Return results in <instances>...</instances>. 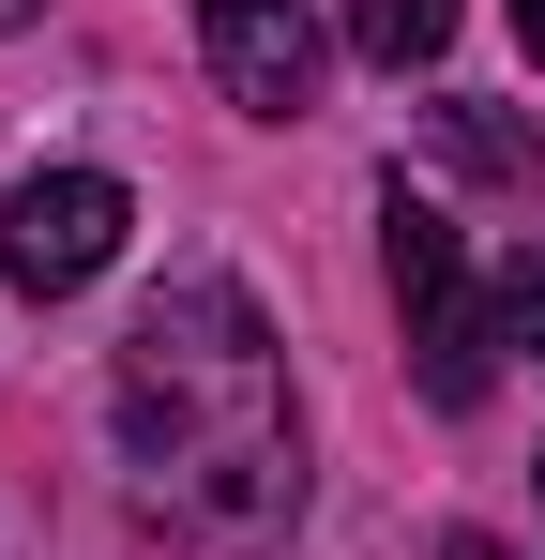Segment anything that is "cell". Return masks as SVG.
I'll return each instance as SVG.
<instances>
[{
    "mask_svg": "<svg viewBox=\"0 0 545 560\" xmlns=\"http://www.w3.org/2000/svg\"><path fill=\"white\" fill-rule=\"evenodd\" d=\"M121 440H137V500L197 530V546H258L303 500V440H288V394H272V334L228 273L167 288L137 334H121Z\"/></svg>",
    "mask_w": 545,
    "mask_h": 560,
    "instance_id": "cell-1",
    "label": "cell"
},
{
    "mask_svg": "<svg viewBox=\"0 0 545 560\" xmlns=\"http://www.w3.org/2000/svg\"><path fill=\"white\" fill-rule=\"evenodd\" d=\"M379 258H394V303H409V349H425V394L440 409H485V364H500V334H485V303H469V258H454L440 197H379Z\"/></svg>",
    "mask_w": 545,
    "mask_h": 560,
    "instance_id": "cell-2",
    "label": "cell"
},
{
    "mask_svg": "<svg viewBox=\"0 0 545 560\" xmlns=\"http://www.w3.org/2000/svg\"><path fill=\"white\" fill-rule=\"evenodd\" d=\"M121 228H137V197L106 183V167H31V183L0 197V273L31 288V303H77L121 258Z\"/></svg>",
    "mask_w": 545,
    "mask_h": 560,
    "instance_id": "cell-3",
    "label": "cell"
},
{
    "mask_svg": "<svg viewBox=\"0 0 545 560\" xmlns=\"http://www.w3.org/2000/svg\"><path fill=\"white\" fill-rule=\"evenodd\" d=\"M197 46H212L243 121H303L318 106V15L303 0H197Z\"/></svg>",
    "mask_w": 545,
    "mask_h": 560,
    "instance_id": "cell-4",
    "label": "cell"
},
{
    "mask_svg": "<svg viewBox=\"0 0 545 560\" xmlns=\"http://www.w3.org/2000/svg\"><path fill=\"white\" fill-rule=\"evenodd\" d=\"M425 121H440V152L454 167H485V183H515V197H545V121H515V106H425Z\"/></svg>",
    "mask_w": 545,
    "mask_h": 560,
    "instance_id": "cell-5",
    "label": "cell"
},
{
    "mask_svg": "<svg viewBox=\"0 0 545 560\" xmlns=\"http://www.w3.org/2000/svg\"><path fill=\"white\" fill-rule=\"evenodd\" d=\"M454 46V0H349V61H379V77H425Z\"/></svg>",
    "mask_w": 545,
    "mask_h": 560,
    "instance_id": "cell-6",
    "label": "cell"
},
{
    "mask_svg": "<svg viewBox=\"0 0 545 560\" xmlns=\"http://www.w3.org/2000/svg\"><path fill=\"white\" fill-rule=\"evenodd\" d=\"M485 334L545 364V258H500V288H485Z\"/></svg>",
    "mask_w": 545,
    "mask_h": 560,
    "instance_id": "cell-7",
    "label": "cell"
},
{
    "mask_svg": "<svg viewBox=\"0 0 545 560\" xmlns=\"http://www.w3.org/2000/svg\"><path fill=\"white\" fill-rule=\"evenodd\" d=\"M515 46H531V61H545V0H515Z\"/></svg>",
    "mask_w": 545,
    "mask_h": 560,
    "instance_id": "cell-8",
    "label": "cell"
},
{
    "mask_svg": "<svg viewBox=\"0 0 545 560\" xmlns=\"http://www.w3.org/2000/svg\"><path fill=\"white\" fill-rule=\"evenodd\" d=\"M440 560H500V546H485V530H454V546H440Z\"/></svg>",
    "mask_w": 545,
    "mask_h": 560,
    "instance_id": "cell-9",
    "label": "cell"
}]
</instances>
